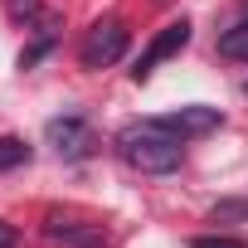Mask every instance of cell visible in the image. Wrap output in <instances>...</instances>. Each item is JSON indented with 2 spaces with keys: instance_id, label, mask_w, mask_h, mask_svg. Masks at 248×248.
Instances as JSON below:
<instances>
[{
  "instance_id": "3",
  "label": "cell",
  "mask_w": 248,
  "mask_h": 248,
  "mask_svg": "<svg viewBox=\"0 0 248 248\" xmlns=\"http://www.w3.org/2000/svg\"><path fill=\"white\" fill-rule=\"evenodd\" d=\"M44 137H49V146L63 161H88L97 151V137H93V127H88L83 117H54L49 127H44Z\"/></svg>"
},
{
  "instance_id": "15",
  "label": "cell",
  "mask_w": 248,
  "mask_h": 248,
  "mask_svg": "<svg viewBox=\"0 0 248 248\" xmlns=\"http://www.w3.org/2000/svg\"><path fill=\"white\" fill-rule=\"evenodd\" d=\"M243 10H248V0H243Z\"/></svg>"
},
{
  "instance_id": "4",
  "label": "cell",
  "mask_w": 248,
  "mask_h": 248,
  "mask_svg": "<svg viewBox=\"0 0 248 248\" xmlns=\"http://www.w3.org/2000/svg\"><path fill=\"white\" fill-rule=\"evenodd\" d=\"M161 132H170V137H204V132H214L219 127V107H204V102H190V107H180V112H166V117H151Z\"/></svg>"
},
{
  "instance_id": "16",
  "label": "cell",
  "mask_w": 248,
  "mask_h": 248,
  "mask_svg": "<svg viewBox=\"0 0 248 248\" xmlns=\"http://www.w3.org/2000/svg\"><path fill=\"white\" fill-rule=\"evenodd\" d=\"M243 59H248V54H243Z\"/></svg>"
},
{
  "instance_id": "1",
  "label": "cell",
  "mask_w": 248,
  "mask_h": 248,
  "mask_svg": "<svg viewBox=\"0 0 248 248\" xmlns=\"http://www.w3.org/2000/svg\"><path fill=\"white\" fill-rule=\"evenodd\" d=\"M117 156L141 175H166L180 166V137L161 132L156 122H137V127L117 132Z\"/></svg>"
},
{
  "instance_id": "8",
  "label": "cell",
  "mask_w": 248,
  "mask_h": 248,
  "mask_svg": "<svg viewBox=\"0 0 248 248\" xmlns=\"http://www.w3.org/2000/svg\"><path fill=\"white\" fill-rule=\"evenodd\" d=\"M30 161V146L20 141V137H0V170H15V166H25Z\"/></svg>"
},
{
  "instance_id": "14",
  "label": "cell",
  "mask_w": 248,
  "mask_h": 248,
  "mask_svg": "<svg viewBox=\"0 0 248 248\" xmlns=\"http://www.w3.org/2000/svg\"><path fill=\"white\" fill-rule=\"evenodd\" d=\"M243 97H248V83H243Z\"/></svg>"
},
{
  "instance_id": "6",
  "label": "cell",
  "mask_w": 248,
  "mask_h": 248,
  "mask_svg": "<svg viewBox=\"0 0 248 248\" xmlns=\"http://www.w3.org/2000/svg\"><path fill=\"white\" fill-rule=\"evenodd\" d=\"M44 238H49L54 248H107L102 224H73V219H59V214H49Z\"/></svg>"
},
{
  "instance_id": "13",
  "label": "cell",
  "mask_w": 248,
  "mask_h": 248,
  "mask_svg": "<svg viewBox=\"0 0 248 248\" xmlns=\"http://www.w3.org/2000/svg\"><path fill=\"white\" fill-rule=\"evenodd\" d=\"M10 10H15V15H34V10H39V0H15Z\"/></svg>"
},
{
  "instance_id": "12",
  "label": "cell",
  "mask_w": 248,
  "mask_h": 248,
  "mask_svg": "<svg viewBox=\"0 0 248 248\" xmlns=\"http://www.w3.org/2000/svg\"><path fill=\"white\" fill-rule=\"evenodd\" d=\"M20 243V233H15V224H5V219H0V248H15Z\"/></svg>"
},
{
  "instance_id": "10",
  "label": "cell",
  "mask_w": 248,
  "mask_h": 248,
  "mask_svg": "<svg viewBox=\"0 0 248 248\" xmlns=\"http://www.w3.org/2000/svg\"><path fill=\"white\" fill-rule=\"evenodd\" d=\"M190 248H248V243L233 233H200V238H190Z\"/></svg>"
},
{
  "instance_id": "2",
  "label": "cell",
  "mask_w": 248,
  "mask_h": 248,
  "mask_svg": "<svg viewBox=\"0 0 248 248\" xmlns=\"http://www.w3.org/2000/svg\"><path fill=\"white\" fill-rule=\"evenodd\" d=\"M127 25L122 20H97L93 30H88V39H83V49H78V59H83V68H107V63H117L122 54H127Z\"/></svg>"
},
{
  "instance_id": "5",
  "label": "cell",
  "mask_w": 248,
  "mask_h": 248,
  "mask_svg": "<svg viewBox=\"0 0 248 248\" xmlns=\"http://www.w3.org/2000/svg\"><path fill=\"white\" fill-rule=\"evenodd\" d=\"M185 44H190V20H175V25H166V30H161V34L146 44V54L137 59L132 78H137V83H141V78H151V68H156V63H166L170 54H180Z\"/></svg>"
},
{
  "instance_id": "9",
  "label": "cell",
  "mask_w": 248,
  "mask_h": 248,
  "mask_svg": "<svg viewBox=\"0 0 248 248\" xmlns=\"http://www.w3.org/2000/svg\"><path fill=\"white\" fill-rule=\"evenodd\" d=\"M219 54H229V59H243V54H248V20L233 25V30L219 39Z\"/></svg>"
},
{
  "instance_id": "7",
  "label": "cell",
  "mask_w": 248,
  "mask_h": 248,
  "mask_svg": "<svg viewBox=\"0 0 248 248\" xmlns=\"http://www.w3.org/2000/svg\"><path fill=\"white\" fill-rule=\"evenodd\" d=\"M34 30H39V39L20 54V68H34L44 54H54V44H59V15H39V20H34Z\"/></svg>"
},
{
  "instance_id": "11",
  "label": "cell",
  "mask_w": 248,
  "mask_h": 248,
  "mask_svg": "<svg viewBox=\"0 0 248 248\" xmlns=\"http://www.w3.org/2000/svg\"><path fill=\"white\" fill-rule=\"evenodd\" d=\"M214 219H219V224H229V219H248V200H224V204H214Z\"/></svg>"
}]
</instances>
